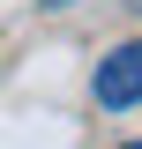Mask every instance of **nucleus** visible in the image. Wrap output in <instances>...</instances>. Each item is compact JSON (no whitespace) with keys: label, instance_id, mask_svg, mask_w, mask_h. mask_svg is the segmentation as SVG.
Wrapping results in <instances>:
<instances>
[{"label":"nucleus","instance_id":"20e7f679","mask_svg":"<svg viewBox=\"0 0 142 149\" xmlns=\"http://www.w3.org/2000/svg\"><path fill=\"white\" fill-rule=\"evenodd\" d=\"M127 149H142V142H127Z\"/></svg>","mask_w":142,"mask_h":149},{"label":"nucleus","instance_id":"f03ea898","mask_svg":"<svg viewBox=\"0 0 142 149\" xmlns=\"http://www.w3.org/2000/svg\"><path fill=\"white\" fill-rule=\"evenodd\" d=\"M37 8H75V0H37Z\"/></svg>","mask_w":142,"mask_h":149},{"label":"nucleus","instance_id":"f257e3e1","mask_svg":"<svg viewBox=\"0 0 142 149\" xmlns=\"http://www.w3.org/2000/svg\"><path fill=\"white\" fill-rule=\"evenodd\" d=\"M97 104L105 112H127V104H142V37H127V45H112L105 60H97Z\"/></svg>","mask_w":142,"mask_h":149},{"label":"nucleus","instance_id":"7ed1b4c3","mask_svg":"<svg viewBox=\"0 0 142 149\" xmlns=\"http://www.w3.org/2000/svg\"><path fill=\"white\" fill-rule=\"evenodd\" d=\"M127 8H142V0H127Z\"/></svg>","mask_w":142,"mask_h":149}]
</instances>
